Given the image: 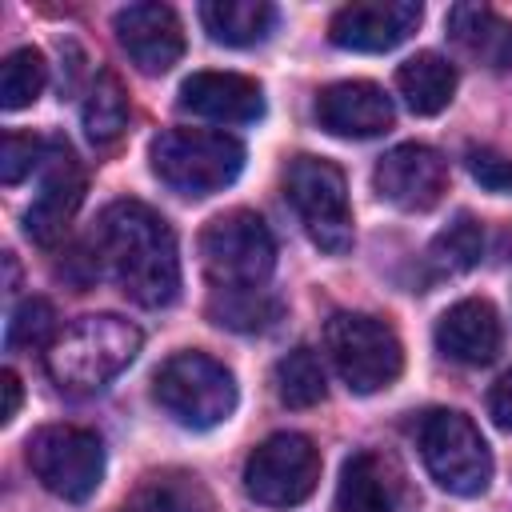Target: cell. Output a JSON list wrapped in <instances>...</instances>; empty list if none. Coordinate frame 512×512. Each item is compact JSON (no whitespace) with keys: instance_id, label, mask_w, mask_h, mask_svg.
Instances as JSON below:
<instances>
[{"instance_id":"obj_1","label":"cell","mask_w":512,"mask_h":512,"mask_svg":"<svg viewBox=\"0 0 512 512\" xmlns=\"http://www.w3.org/2000/svg\"><path fill=\"white\" fill-rule=\"evenodd\" d=\"M96 264L140 308H168L180 292V252L168 220L144 200H112L96 220Z\"/></svg>"},{"instance_id":"obj_2","label":"cell","mask_w":512,"mask_h":512,"mask_svg":"<svg viewBox=\"0 0 512 512\" xmlns=\"http://www.w3.org/2000/svg\"><path fill=\"white\" fill-rule=\"evenodd\" d=\"M144 336L132 320L100 312V316H80L76 324H68L52 344H48V376L64 388V392H100L104 384H112L140 352Z\"/></svg>"},{"instance_id":"obj_3","label":"cell","mask_w":512,"mask_h":512,"mask_svg":"<svg viewBox=\"0 0 512 512\" xmlns=\"http://www.w3.org/2000/svg\"><path fill=\"white\" fill-rule=\"evenodd\" d=\"M152 172L180 196L224 192L244 168V144L216 128H164L148 148Z\"/></svg>"},{"instance_id":"obj_4","label":"cell","mask_w":512,"mask_h":512,"mask_svg":"<svg viewBox=\"0 0 512 512\" xmlns=\"http://www.w3.org/2000/svg\"><path fill=\"white\" fill-rule=\"evenodd\" d=\"M152 400L192 432H208L224 424L236 408L232 372L208 352H176L152 376Z\"/></svg>"},{"instance_id":"obj_5","label":"cell","mask_w":512,"mask_h":512,"mask_svg":"<svg viewBox=\"0 0 512 512\" xmlns=\"http://www.w3.org/2000/svg\"><path fill=\"white\" fill-rule=\"evenodd\" d=\"M416 448L428 476L452 496H480L492 484V452L480 428L456 408H432L416 424Z\"/></svg>"},{"instance_id":"obj_6","label":"cell","mask_w":512,"mask_h":512,"mask_svg":"<svg viewBox=\"0 0 512 512\" xmlns=\"http://www.w3.org/2000/svg\"><path fill=\"white\" fill-rule=\"evenodd\" d=\"M284 196L320 252L344 256L352 248L356 224H352V204H348V180L332 160L296 156L284 172Z\"/></svg>"},{"instance_id":"obj_7","label":"cell","mask_w":512,"mask_h":512,"mask_svg":"<svg viewBox=\"0 0 512 512\" xmlns=\"http://www.w3.org/2000/svg\"><path fill=\"white\" fill-rule=\"evenodd\" d=\"M324 348L340 372V380L356 396H372L388 384H396L404 368V348L380 316L368 312H336L324 324Z\"/></svg>"},{"instance_id":"obj_8","label":"cell","mask_w":512,"mask_h":512,"mask_svg":"<svg viewBox=\"0 0 512 512\" xmlns=\"http://www.w3.org/2000/svg\"><path fill=\"white\" fill-rule=\"evenodd\" d=\"M200 260L216 288H264L276 268L272 228L256 212L232 208L200 232Z\"/></svg>"},{"instance_id":"obj_9","label":"cell","mask_w":512,"mask_h":512,"mask_svg":"<svg viewBox=\"0 0 512 512\" xmlns=\"http://www.w3.org/2000/svg\"><path fill=\"white\" fill-rule=\"evenodd\" d=\"M32 476L60 500L84 504L104 480V440L80 424H44L28 436Z\"/></svg>"},{"instance_id":"obj_10","label":"cell","mask_w":512,"mask_h":512,"mask_svg":"<svg viewBox=\"0 0 512 512\" xmlns=\"http://www.w3.org/2000/svg\"><path fill=\"white\" fill-rule=\"evenodd\" d=\"M320 484V448L304 432H276L244 460V492L264 508H296Z\"/></svg>"},{"instance_id":"obj_11","label":"cell","mask_w":512,"mask_h":512,"mask_svg":"<svg viewBox=\"0 0 512 512\" xmlns=\"http://www.w3.org/2000/svg\"><path fill=\"white\" fill-rule=\"evenodd\" d=\"M36 176H40V184L24 212V232H28V240L48 248L64 236L68 220L76 216V208L84 200V168L64 140H48V156Z\"/></svg>"},{"instance_id":"obj_12","label":"cell","mask_w":512,"mask_h":512,"mask_svg":"<svg viewBox=\"0 0 512 512\" xmlns=\"http://www.w3.org/2000/svg\"><path fill=\"white\" fill-rule=\"evenodd\" d=\"M372 184L388 204H396L404 212H428L448 192V164L428 144H416V140L396 144L392 152L380 156Z\"/></svg>"},{"instance_id":"obj_13","label":"cell","mask_w":512,"mask_h":512,"mask_svg":"<svg viewBox=\"0 0 512 512\" xmlns=\"http://www.w3.org/2000/svg\"><path fill=\"white\" fill-rule=\"evenodd\" d=\"M420 16L416 0H352L332 16L328 40L348 52H388L416 32Z\"/></svg>"},{"instance_id":"obj_14","label":"cell","mask_w":512,"mask_h":512,"mask_svg":"<svg viewBox=\"0 0 512 512\" xmlns=\"http://www.w3.org/2000/svg\"><path fill=\"white\" fill-rule=\"evenodd\" d=\"M112 28H116V40L128 52V60L148 76L168 72L184 56V28L168 4H156V0L128 4L116 12Z\"/></svg>"},{"instance_id":"obj_15","label":"cell","mask_w":512,"mask_h":512,"mask_svg":"<svg viewBox=\"0 0 512 512\" xmlns=\"http://www.w3.org/2000/svg\"><path fill=\"white\" fill-rule=\"evenodd\" d=\"M392 100L372 80H340L316 96V120L324 132L344 140H368L392 128Z\"/></svg>"},{"instance_id":"obj_16","label":"cell","mask_w":512,"mask_h":512,"mask_svg":"<svg viewBox=\"0 0 512 512\" xmlns=\"http://www.w3.org/2000/svg\"><path fill=\"white\" fill-rule=\"evenodd\" d=\"M180 112L216 124H252L264 116V92L240 72H192L176 96Z\"/></svg>"},{"instance_id":"obj_17","label":"cell","mask_w":512,"mask_h":512,"mask_svg":"<svg viewBox=\"0 0 512 512\" xmlns=\"http://www.w3.org/2000/svg\"><path fill=\"white\" fill-rule=\"evenodd\" d=\"M404 504V472L380 448H360L344 460L336 512H400Z\"/></svg>"},{"instance_id":"obj_18","label":"cell","mask_w":512,"mask_h":512,"mask_svg":"<svg viewBox=\"0 0 512 512\" xmlns=\"http://www.w3.org/2000/svg\"><path fill=\"white\" fill-rule=\"evenodd\" d=\"M504 344V328H500V316L488 300L480 296H468L460 304H452L440 320H436V348L456 360V364H468V368H480V364H492L496 352Z\"/></svg>"},{"instance_id":"obj_19","label":"cell","mask_w":512,"mask_h":512,"mask_svg":"<svg viewBox=\"0 0 512 512\" xmlns=\"http://www.w3.org/2000/svg\"><path fill=\"white\" fill-rule=\"evenodd\" d=\"M200 24L216 44L248 48L268 40V32L276 28V8L264 0H208L200 4Z\"/></svg>"},{"instance_id":"obj_20","label":"cell","mask_w":512,"mask_h":512,"mask_svg":"<svg viewBox=\"0 0 512 512\" xmlns=\"http://www.w3.org/2000/svg\"><path fill=\"white\" fill-rule=\"evenodd\" d=\"M396 88L416 116H436L456 92V68L440 52H416L396 68Z\"/></svg>"},{"instance_id":"obj_21","label":"cell","mask_w":512,"mask_h":512,"mask_svg":"<svg viewBox=\"0 0 512 512\" xmlns=\"http://www.w3.org/2000/svg\"><path fill=\"white\" fill-rule=\"evenodd\" d=\"M448 32H452V40L464 52H472V56L496 64V68H504L512 60V24H504L484 4H456V8H448Z\"/></svg>"},{"instance_id":"obj_22","label":"cell","mask_w":512,"mask_h":512,"mask_svg":"<svg viewBox=\"0 0 512 512\" xmlns=\"http://www.w3.org/2000/svg\"><path fill=\"white\" fill-rule=\"evenodd\" d=\"M120 512H212V500L188 472H152Z\"/></svg>"},{"instance_id":"obj_23","label":"cell","mask_w":512,"mask_h":512,"mask_svg":"<svg viewBox=\"0 0 512 512\" xmlns=\"http://www.w3.org/2000/svg\"><path fill=\"white\" fill-rule=\"evenodd\" d=\"M208 316L232 332H264L280 316V300L268 288H212Z\"/></svg>"},{"instance_id":"obj_24","label":"cell","mask_w":512,"mask_h":512,"mask_svg":"<svg viewBox=\"0 0 512 512\" xmlns=\"http://www.w3.org/2000/svg\"><path fill=\"white\" fill-rule=\"evenodd\" d=\"M480 256H484V228H480L468 212H460V216H456L448 228H440V232L432 236V244H428V264H432L440 276L468 272V268L480 264Z\"/></svg>"},{"instance_id":"obj_25","label":"cell","mask_w":512,"mask_h":512,"mask_svg":"<svg viewBox=\"0 0 512 512\" xmlns=\"http://www.w3.org/2000/svg\"><path fill=\"white\" fill-rule=\"evenodd\" d=\"M328 392V380H324V364L312 348H292L288 356H280L276 364V396L280 404L288 408H312L320 404Z\"/></svg>"},{"instance_id":"obj_26","label":"cell","mask_w":512,"mask_h":512,"mask_svg":"<svg viewBox=\"0 0 512 512\" xmlns=\"http://www.w3.org/2000/svg\"><path fill=\"white\" fill-rule=\"evenodd\" d=\"M128 124V96L116 72H100L84 100V132L92 144H112Z\"/></svg>"},{"instance_id":"obj_27","label":"cell","mask_w":512,"mask_h":512,"mask_svg":"<svg viewBox=\"0 0 512 512\" xmlns=\"http://www.w3.org/2000/svg\"><path fill=\"white\" fill-rule=\"evenodd\" d=\"M48 84V64L36 48H16L8 52L4 68H0V104L4 112H16V108H28Z\"/></svg>"},{"instance_id":"obj_28","label":"cell","mask_w":512,"mask_h":512,"mask_svg":"<svg viewBox=\"0 0 512 512\" xmlns=\"http://www.w3.org/2000/svg\"><path fill=\"white\" fill-rule=\"evenodd\" d=\"M52 328H56V312L48 300L32 296L24 300L12 316H8V332H4V344L16 352V348H40L52 340Z\"/></svg>"},{"instance_id":"obj_29","label":"cell","mask_w":512,"mask_h":512,"mask_svg":"<svg viewBox=\"0 0 512 512\" xmlns=\"http://www.w3.org/2000/svg\"><path fill=\"white\" fill-rule=\"evenodd\" d=\"M44 156H48V140L24 136V132H4V144H0V180L4 184H20L28 172H40Z\"/></svg>"},{"instance_id":"obj_30","label":"cell","mask_w":512,"mask_h":512,"mask_svg":"<svg viewBox=\"0 0 512 512\" xmlns=\"http://www.w3.org/2000/svg\"><path fill=\"white\" fill-rule=\"evenodd\" d=\"M464 160H468V172L480 188H488L496 196H512V156L480 144V148H468Z\"/></svg>"},{"instance_id":"obj_31","label":"cell","mask_w":512,"mask_h":512,"mask_svg":"<svg viewBox=\"0 0 512 512\" xmlns=\"http://www.w3.org/2000/svg\"><path fill=\"white\" fill-rule=\"evenodd\" d=\"M488 416L512 432V372H504L488 392Z\"/></svg>"},{"instance_id":"obj_32","label":"cell","mask_w":512,"mask_h":512,"mask_svg":"<svg viewBox=\"0 0 512 512\" xmlns=\"http://www.w3.org/2000/svg\"><path fill=\"white\" fill-rule=\"evenodd\" d=\"M0 388H4L0 420H4V424H12V420H16V412H20V376H16L12 368H4V372H0Z\"/></svg>"}]
</instances>
